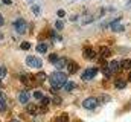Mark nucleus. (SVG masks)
Wrapping results in <instances>:
<instances>
[{"label": "nucleus", "instance_id": "nucleus-1", "mask_svg": "<svg viewBox=\"0 0 131 122\" xmlns=\"http://www.w3.org/2000/svg\"><path fill=\"white\" fill-rule=\"evenodd\" d=\"M49 81H50L52 89H53V90H58V89L64 87V84L67 83V75L63 73V72H55L53 75H50Z\"/></svg>", "mask_w": 131, "mask_h": 122}, {"label": "nucleus", "instance_id": "nucleus-2", "mask_svg": "<svg viewBox=\"0 0 131 122\" xmlns=\"http://www.w3.org/2000/svg\"><path fill=\"white\" fill-rule=\"evenodd\" d=\"M98 105H99V99L95 98V96H90V98L84 99V102H82V107L87 108V110H93V108H96Z\"/></svg>", "mask_w": 131, "mask_h": 122}, {"label": "nucleus", "instance_id": "nucleus-3", "mask_svg": "<svg viewBox=\"0 0 131 122\" xmlns=\"http://www.w3.org/2000/svg\"><path fill=\"white\" fill-rule=\"evenodd\" d=\"M14 29L17 30L18 34H25L26 29H28V23H26V20H25V18H17V20L14 22Z\"/></svg>", "mask_w": 131, "mask_h": 122}, {"label": "nucleus", "instance_id": "nucleus-4", "mask_svg": "<svg viewBox=\"0 0 131 122\" xmlns=\"http://www.w3.org/2000/svg\"><path fill=\"white\" fill-rule=\"evenodd\" d=\"M96 73H98V69L96 67H90V69L84 70V73L81 75V78H82V81H90V79H93L96 76Z\"/></svg>", "mask_w": 131, "mask_h": 122}, {"label": "nucleus", "instance_id": "nucleus-5", "mask_svg": "<svg viewBox=\"0 0 131 122\" xmlns=\"http://www.w3.org/2000/svg\"><path fill=\"white\" fill-rule=\"evenodd\" d=\"M26 64L29 66V67H34V69H40L41 66H43V63L40 58H35V57H28L26 58Z\"/></svg>", "mask_w": 131, "mask_h": 122}, {"label": "nucleus", "instance_id": "nucleus-6", "mask_svg": "<svg viewBox=\"0 0 131 122\" xmlns=\"http://www.w3.org/2000/svg\"><path fill=\"white\" fill-rule=\"evenodd\" d=\"M111 30H113V32H124V30H125V26L121 23V20H116V22L111 25Z\"/></svg>", "mask_w": 131, "mask_h": 122}, {"label": "nucleus", "instance_id": "nucleus-7", "mask_svg": "<svg viewBox=\"0 0 131 122\" xmlns=\"http://www.w3.org/2000/svg\"><path fill=\"white\" fill-rule=\"evenodd\" d=\"M67 63H69V61L64 60V58H58V60H57L55 63H53V66H55V67H57L58 70H63V69H64L66 66H67Z\"/></svg>", "mask_w": 131, "mask_h": 122}, {"label": "nucleus", "instance_id": "nucleus-8", "mask_svg": "<svg viewBox=\"0 0 131 122\" xmlns=\"http://www.w3.org/2000/svg\"><path fill=\"white\" fill-rule=\"evenodd\" d=\"M40 101H41V111L44 113V111L47 110V105L50 104V101H52V98H47V96H43V98H41Z\"/></svg>", "mask_w": 131, "mask_h": 122}, {"label": "nucleus", "instance_id": "nucleus-9", "mask_svg": "<svg viewBox=\"0 0 131 122\" xmlns=\"http://www.w3.org/2000/svg\"><path fill=\"white\" fill-rule=\"evenodd\" d=\"M82 55H84V58H89V60H93V58L96 57V55H95V50L90 49V47H85L84 52H82Z\"/></svg>", "mask_w": 131, "mask_h": 122}, {"label": "nucleus", "instance_id": "nucleus-10", "mask_svg": "<svg viewBox=\"0 0 131 122\" xmlns=\"http://www.w3.org/2000/svg\"><path fill=\"white\" fill-rule=\"evenodd\" d=\"M108 67L111 69L113 73H116V72H119V69H121V63H119V61H110V63H108Z\"/></svg>", "mask_w": 131, "mask_h": 122}, {"label": "nucleus", "instance_id": "nucleus-11", "mask_svg": "<svg viewBox=\"0 0 131 122\" xmlns=\"http://www.w3.org/2000/svg\"><path fill=\"white\" fill-rule=\"evenodd\" d=\"M29 98H31V96H29L28 91H21V93L18 95V101H20L21 104H28V102H29Z\"/></svg>", "mask_w": 131, "mask_h": 122}, {"label": "nucleus", "instance_id": "nucleus-12", "mask_svg": "<svg viewBox=\"0 0 131 122\" xmlns=\"http://www.w3.org/2000/svg\"><path fill=\"white\" fill-rule=\"evenodd\" d=\"M67 70H69V73H75L78 70V64L73 63V61H69L67 63Z\"/></svg>", "mask_w": 131, "mask_h": 122}, {"label": "nucleus", "instance_id": "nucleus-13", "mask_svg": "<svg viewBox=\"0 0 131 122\" xmlns=\"http://www.w3.org/2000/svg\"><path fill=\"white\" fill-rule=\"evenodd\" d=\"M99 54H101L102 58H107V57L111 55V50H110L108 47H101V49H99Z\"/></svg>", "mask_w": 131, "mask_h": 122}, {"label": "nucleus", "instance_id": "nucleus-14", "mask_svg": "<svg viewBox=\"0 0 131 122\" xmlns=\"http://www.w3.org/2000/svg\"><path fill=\"white\" fill-rule=\"evenodd\" d=\"M37 50H38L40 54H46V52H47V44H44V43L37 44Z\"/></svg>", "mask_w": 131, "mask_h": 122}, {"label": "nucleus", "instance_id": "nucleus-15", "mask_svg": "<svg viewBox=\"0 0 131 122\" xmlns=\"http://www.w3.org/2000/svg\"><path fill=\"white\" fill-rule=\"evenodd\" d=\"M114 86H116V89H125V86H127V83L124 81V79H116V83H114Z\"/></svg>", "mask_w": 131, "mask_h": 122}, {"label": "nucleus", "instance_id": "nucleus-16", "mask_svg": "<svg viewBox=\"0 0 131 122\" xmlns=\"http://www.w3.org/2000/svg\"><path fill=\"white\" fill-rule=\"evenodd\" d=\"M75 87H76V84H75L73 81H69V83H66V84H64V89H66L67 91H72Z\"/></svg>", "mask_w": 131, "mask_h": 122}, {"label": "nucleus", "instance_id": "nucleus-17", "mask_svg": "<svg viewBox=\"0 0 131 122\" xmlns=\"http://www.w3.org/2000/svg\"><path fill=\"white\" fill-rule=\"evenodd\" d=\"M26 110H28L29 115H35V113H37V107H35L34 104H28V105H26Z\"/></svg>", "mask_w": 131, "mask_h": 122}, {"label": "nucleus", "instance_id": "nucleus-18", "mask_svg": "<svg viewBox=\"0 0 131 122\" xmlns=\"http://www.w3.org/2000/svg\"><path fill=\"white\" fill-rule=\"evenodd\" d=\"M20 81H21L23 84H28V83L31 81V78H29V75H26V73H21V75H20Z\"/></svg>", "mask_w": 131, "mask_h": 122}, {"label": "nucleus", "instance_id": "nucleus-19", "mask_svg": "<svg viewBox=\"0 0 131 122\" xmlns=\"http://www.w3.org/2000/svg\"><path fill=\"white\" fill-rule=\"evenodd\" d=\"M111 73H113V72H111V69H110L108 66H104V75H105V78H110V76H111Z\"/></svg>", "mask_w": 131, "mask_h": 122}, {"label": "nucleus", "instance_id": "nucleus-20", "mask_svg": "<svg viewBox=\"0 0 131 122\" xmlns=\"http://www.w3.org/2000/svg\"><path fill=\"white\" fill-rule=\"evenodd\" d=\"M29 47H31V43H29V41H23V43L20 44V49H23V50H28Z\"/></svg>", "mask_w": 131, "mask_h": 122}, {"label": "nucleus", "instance_id": "nucleus-21", "mask_svg": "<svg viewBox=\"0 0 131 122\" xmlns=\"http://www.w3.org/2000/svg\"><path fill=\"white\" fill-rule=\"evenodd\" d=\"M37 79H38V81H44V79H46V73H44V72L37 73Z\"/></svg>", "mask_w": 131, "mask_h": 122}, {"label": "nucleus", "instance_id": "nucleus-22", "mask_svg": "<svg viewBox=\"0 0 131 122\" xmlns=\"http://www.w3.org/2000/svg\"><path fill=\"white\" fill-rule=\"evenodd\" d=\"M121 67H131V61H128V60H124V61H121Z\"/></svg>", "mask_w": 131, "mask_h": 122}, {"label": "nucleus", "instance_id": "nucleus-23", "mask_svg": "<svg viewBox=\"0 0 131 122\" xmlns=\"http://www.w3.org/2000/svg\"><path fill=\"white\" fill-rule=\"evenodd\" d=\"M5 76H6V67L0 66V78H5Z\"/></svg>", "mask_w": 131, "mask_h": 122}, {"label": "nucleus", "instance_id": "nucleus-24", "mask_svg": "<svg viewBox=\"0 0 131 122\" xmlns=\"http://www.w3.org/2000/svg\"><path fill=\"white\" fill-rule=\"evenodd\" d=\"M57 60H58V55H55V54H50V55H49V61H50L52 64H53Z\"/></svg>", "mask_w": 131, "mask_h": 122}, {"label": "nucleus", "instance_id": "nucleus-25", "mask_svg": "<svg viewBox=\"0 0 131 122\" xmlns=\"http://www.w3.org/2000/svg\"><path fill=\"white\" fill-rule=\"evenodd\" d=\"M55 28H57V29H63V28H64V23H63L61 20H58V22L55 23Z\"/></svg>", "mask_w": 131, "mask_h": 122}, {"label": "nucleus", "instance_id": "nucleus-26", "mask_svg": "<svg viewBox=\"0 0 131 122\" xmlns=\"http://www.w3.org/2000/svg\"><path fill=\"white\" fill-rule=\"evenodd\" d=\"M34 98H37V99H41V98H43V93H41L40 90L34 91Z\"/></svg>", "mask_w": 131, "mask_h": 122}, {"label": "nucleus", "instance_id": "nucleus-27", "mask_svg": "<svg viewBox=\"0 0 131 122\" xmlns=\"http://www.w3.org/2000/svg\"><path fill=\"white\" fill-rule=\"evenodd\" d=\"M32 11H34V14H35V15H40V6H35V5H34Z\"/></svg>", "mask_w": 131, "mask_h": 122}, {"label": "nucleus", "instance_id": "nucleus-28", "mask_svg": "<svg viewBox=\"0 0 131 122\" xmlns=\"http://www.w3.org/2000/svg\"><path fill=\"white\" fill-rule=\"evenodd\" d=\"M57 14H58V17H64L66 11H64V9H58V12H57Z\"/></svg>", "mask_w": 131, "mask_h": 122}, {"label": "nucleus", "instance_id": "nucleus-29", "mask_svg": "<svg viewBox=\"0 0 131 122\" xmlns=\"http://www.w3.org/2000/svg\"><path fill=\"white\" fill-rule=\"evenodd\" d=\"M6 110V102H0V111H5Z\"/></svg>", "mask_w": 131, "mask_h": 122}, {"label": "nucleus", "instance_id": "nucleus-30", "mask_svg": "<svg viewBox=\"0 0 131 122\" xmlns=\"http://www.w3.org/2000/svg\"><path fill=\"white\" fill-rule=\"evenodd\" d=\"M101 101H102V102H108V101H110V96H107V95H104Z\"/></svg>", "mask_w": 131, "mask_h": 122}, {"label": "nucleus", "instance_id": "nucleus-31", "mask_svg": "<svg viewBox=\"0 0 131 122\" xmlns=\"http://www.w3.org/2000/svg\"><path fill=\"white\" fill-rule=\"evenodd\" d=\"M5 101H6V96H5V93L0 91V102H5Z\"/></svg>", "mask_w": 131, "mask_h": 122}, {"label": "nucleus", "instance_id": "nucleus-32", "mask_svg": "<svg viewBox=\"0 0 131 122\" xmlns=\"http://www.w3.org/2000/svg\"><path fill=\"white\" fill-rule=\"evenodd\" d=\"M58 121H60V122H67V115H63V116H61Z\"/></svg>", "mask_w": 131, "mask_h": 122}, {"label": "nucleus", "instance_id": "nucleus-33", "mask_svg": "<svg viewBox=\"0 0 131 122\" xmlns=\"http://www.w3.org/2000/svg\"><path fill=\"white\" fill-rule=\"evenodd\" d=\"M53 102H55V104H60V102H61V99H60L58 96H55V99H53Z\"/></svg>", "mask_w": 131, "mask_h": 122}, {"label": "nucleus", "instance_id": "nucleus-34", "mask_svg": "<svg viewBox=\"0 0 131 122\" xmlns=\"http://www.w3.org/2000/svg\"><path fill=\"white\" fill-rule=\"evenodd\" d=\"M2 2H3L5 5H11V0H2Z\"/></svg>", "mask_w": 131, "mask_h": 122}, {"label": "nucleus", "instance_id": "nucleus-35", "mask_svg": "<svg viewBox=\"0 0 131 122\" xmlns=\"http://www.w3.org/2000/svg\"><path fill=\"white\" fill-rule=\"evenodd\" d=\"M3 23H5V20H3V17H2V14H0V26H2Z\"/></svg>", "mask_w": 131, "mask_h": 122}, {"label": "nucleus", "instance_id": "nucleus-36", "mask_svg": "<svg viewBox=\"0 0 131 122\" xmlns=\"http://www.w3.org/2000/svg\"><path fill=\"white\" fill-rule=\"evenodd\" d=\"M0 40H3V34H0Z\"/></svg>", "mask_w": 131, "mask_h": 122}, {"label": "nucleus", "instance_id": "nucleus-37", "mask_svg": "<svg viewBox=\"0 0 131 122\" xmlns=\"http://www.w3.org/2000/svg\"><path fill=\"white\" fill-rule=\"evenodd\" d=\"M0 86H2V78H0Z\"/></svg>", "mask_w": 131, "mask_h": 122}, {"label": "nucleus", "instance_id": "nucleus-38", "mask_svg": "<svg viewBox=\"0 0 131 122\" xmlns=\"http://www.w3.org/2000/svg\"><path fill=\"white\" fill-rule=\"evenodd\" d=\"M11 122H20V121H11Z\"/></svg>", "mask_w": 131, "mask_h": 122}, {"label": "nucleus", "instance_id": "nucleus-39", "mask_svg": "<svg viewBox=\"0 0 131 122\" xmlns=\"http://www.w3.org/2000/svg\"><path fill=\"white\" fill-rule=\"evenodd\" d=\"M130 81H131V73H130Z\"/></svg>", "mask_w": 131, "mask_h": 122}]
</instances>
